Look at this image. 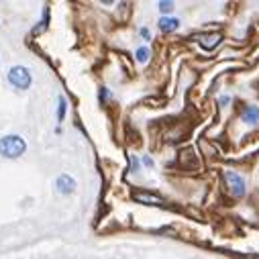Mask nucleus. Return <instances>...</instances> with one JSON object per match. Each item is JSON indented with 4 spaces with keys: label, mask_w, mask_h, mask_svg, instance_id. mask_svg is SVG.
I'll list each match as a JSON object with an SVG mask.
<instances>
[{
    "label": "nucleus",
    "mask_w": 259,
    "mask_h": 259,
    "mask_svg": "<svg viewBox=\"0 0 259 259\" xmlns=\"http://www.w3.org/2000/svg\"><path fill=\"white\" fill-rule=\"evenodd\" d=\"M25 149H27V143L19 135H9V137L0 139V155H5L9 159L21 157L25 153Z\"/></svg>",
    "instance_id": "obj_1"
},
{
    "label": "nucleus",
    "mask_w": 259,
    "mask_h": 259,
    "mask_svg": "<svg viewBox=\"0 0 259 259\" xmlns=\"http://www.w3.org/2000/svg\"><path fill=\"white\" fill-rule=\"evenodd\" d=\"M9 80H11V84H13L15 88H19V90H27V88L31 86V82H33L29 70L23 68V66H15V68L9 72Z\"/></svg>",
    "instance_id": "obj_2"
},
{
    "label": "nucleus",
    "mask_w": 259,
    "mask_h": 259,
    "mask_svg": "<svg viewBox=\"0 0 259 259\" xmlns=\"http://www.w3.org/2000/svg\"><path fill=\"white\" fill-rule=\"evenodd\" d=\"M225 180H227V184H229V188H231V192L235 194V196H243L245 194V180L237 171L227 169L225 171Z\"/></svg>",
    "instance_id": "obj_3"
},
{
    "label": "nucleus",
    "mask_w": 259,
    "mask_h": 259,
    "mask_svg": "<svg viewBox=\"0 0 259 259\" xmlns=\"http://www.w3.org/2000/svg\"><path fill=\"white\" fill-rule=\"evenodd\" d=\"M55 186H57V190H59L61 194H72V192L76 190V180L70 178L68 174H63V176H59V178L55 180Z\"/></svg>",
    "instance_id": "obj_4"
},
{
    "label": "nucleus",
    "mask_w": 259,
    "mask_h": 259,
    "mask_svg": "<svg viewBox=\"0 0 259 259\" xmlns=\"http://www.w3.org/2000/svg\"><path fill=\"white\" fill-rule=\"evenodd\" d=\"M241 118H243L245 122H249V124H257V122H259V108H257V106H245Z\"/></svg>",
    "instance_id": "obj_5"
},
{
    "label": "nucleus",
    "mask_w": 259,
    "mask_h": 259,
    "mask_svg": "<svg viewBox=\"0 0 259 259\" xmlns=\"http://www.w3.org/2000/svg\"><path fill=\"white\" fill-rule=\"evenodd\" d=\"M178 25H180V21H178V19H167V17H163V19L159 21V29H161V31H165V33L176 31V29H178Z\"/></svg>",
    "instance_id": "obj_6"
},
{
    "label": "nucleus",
    "mask_w": 259,
    "mask_h": 259,
    "mask_svg": "<svg viewBox=\"0 0 259 259\" xmlns=\"http://www.w3.org/2000/svg\"><path fill=\"white\" fill-rule=\"evenodd\" d=\"M137 59H139L141 63H145V61L149 59V49H147V47H139V49H137Z\"/></svg>",
    "instance_id": "obj_7"
},
{
    "label": "nucleus",
    "mask_w": 259,
    "mask_h": 259,
    "mask_svg": "<svg viewBox=\"0 0 259 259\" xmlns=\"http://www.w3.org/2000/svg\"><path fill=\"white\" fill-rule=\"evenodd\" d=\"M63 116H66V100L59 98V108H57V118L63 120Z\"/></svg>",
    "instance_id": "obj_8"
},
{
    "label": "nucleus",
    "mask_w": 259,
    "mask_h": 259,
    "mask_svg": "<svg viewBox=\"0 0 259 259\" xmlns=\"http://www.w3.org/2000/svg\"><path fill=\"white\" fill-rule=\"evenodd\" d=\"M159 11L165 15V13H171L174 11V3H159Z\"/></svg>",
    "instance_id": "obj_9"
},
{
    "label": "nucleus",
    "mask_w": 259,
    "mask_h": 259,
    "mask_svg": "<svg viewBox=\"0 0 259 259\" xmlns=\"http://www.w3.org/2000/svg\"><path fill=\"white\" fill-rule=\"evenodd\" d=\"M141 35H143L145 39H149V31H147V29H141Z\"/></svg>",
    "instance_id": "obj_10"
},
{
    "label": "nucleus",
    "mask_w": 259,
    "mask_h": 259,
    "mask_svg": "<svg viewBox=\"0 0 259 259\" xmlns=\"http://www.w3.org/2000/svg\"><path fill=\"white\" fill-rule=\"evenodd\" d=\"M143 163H145V165H153V161H151L149 157H145V159H143Z\"/></svg>",
    "instance_id": "obj_11"
}]
</instances>
